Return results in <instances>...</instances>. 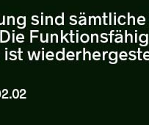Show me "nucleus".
Returning <instances> with one entry per match:
<instances>
[{
  "mask_svg": "<svg viewBox=\"0 0 149 125\" xmlns=\"http://www.w3.org/2000/svg\"><path fill=\"white\" fill-rule=\"evenodd\" d=\"M0 42L1 43H6L10 40V33L8 31L1 30L0 31Z\"/></svg>",
  "mask_w": 149,
  "mask_h": 125,
  "instance_id": "obj_1",
  "label": "nucleus"
},
{
  "mask_svg": "<svg viewBox=\"0 0 149 125\" xmlns=\"http://www.w3.org/2000/svg\"><path fill=\"white\" fill-rule=\"evenodd\" d=\"M57 59L59 60H65V48L63 49V52H57Z\"/></svg>",
  "mask_w": 149,
  "mask_h": 125,
  "instance_id": "obj_2",
  "label": "nucleus"
},
{
  "mask_svg": "<svg viewBox=\"0 0 149 125\" xmlns=\"http://www.w3.org/2000/svg\"><path fill=\"white\" fill-rule=\"evenodd\" d=\"M148 34H141L139 36V40H140V42H142V43L148 41Z\"/></svg>",
  "mask_w": 149,
  "mask_h": 125,
  "instance_id": "obj_3",
  "label": "nucleus"
},
{
  "mask_svg": "<svg viewBox=\"0 0 149 125\" xmlns=\"http://www.w3.org/2000/svg\"><path fill=\"white\" fill-rule=\"evenodd\" d=\"M63 16H64V14L63 13L62 16H57L56 18V24L57 25H63L64 24V19H63Z\"/></svg>",
  "mask_w": 149,
  "mask_h": 125,
  "instance_id": "obj_4",
  "label": "nucleus"
},
{
  "mask_svg": "<svg viewBox=\"0 0 149 125\" xmlns=\"http://www.w3.org/2000/svg\"><path fill=\"white\" fill-rule=\"evenodd\" d=\"M80 40L82 43H87L89 41V36L88 34H82L80 36Z\"/></svg>",
  "mask_w": 149,
  "mask_h": 125,
  "instance_id": "obj_5",
  "label": "nucleus"
},
{
  "mask_svg": "<svg viewBox=\"0 0 149 125\" xmlns=\"http://www.w3.org/2000/svg\"><path fill=\"white\" fill-rule=\"evenodd\" d=\"M109 57L110 60H115V59L118 58V52H111L109 54Z\"/></svg>",
  "mask_w": 149,
  "mask_h": 125,
  "instance_id": "obj_6",
  "label": "nucleus"
},
{
  "mask_svg": "<svg viewBox=\"0 0 149 125\" xmlns=\"http://www.w3.org/2000/svg\"><path fill=\"white\" fill-rule=\"evenodd\" d=\"M18 24L19 25H23L24 23L26 22V17H23V16H20V17L18 18L17 19Z\"/></svg>",
  "mask_w": 149,
  "mask_h": 125,
  "instance_id": "obj_7",
  "label": "nucleus"
},
{
  "mask_svg": "<svg viewBox=\"0 0 149 125\" xmlns=\"http://www.w3.org/2000/svg\"><path fill=\"white\" fill-rule=\"evenodd\" d=\"M118 23L121 25L126 24V17L124 15H120V17L118 18Z\"/></svg>",
  "mask_w": 149,
  "mask_h": 125,
  "instance_id": "obj_8",
  "label": "nucleus"
},
{
  "mask_svg": "<svg viewBox=\"0 0 149 125\" xmlns=\"http://www.w3.org/2000/svg\"><path fill=\"white\" fill-rule=\"evenodd\" d=\"M19 96V91L18 89H14L13 91V96L15 99H17Z\"/></svg>",
  "mask_w": 149,
  "mask_h": 125,
  "instance_id": "obj_9",
  "label": "nucleus"
},
{
  "mask_svg": "<svg viewBox=\"0 0 149 125\" xmlns=\"http://www.w3.org/2000/svg\"><path fill=\"white\" fill-rule=\"evenodd\" d=\"M17 52H15V51H11L10 53V54L11 57L10 58V60H16V58H17V57H16V55H15V53H16Z\"/></svg>",
  "mask_w": 149,
  "mask_h": 125,
  "instance_id": "obj_10",
  "label": "nucleus"
},
{
  "mask_svg": "<svg viewBox=\"0 0 149 125\" xmlns=\"http://www.w3.org/2000/svg\"><path fill=\"white\" fill-rule=\"evenodd\" d=\"M145 18L143 16H140L138 19V23L140 25H144L145 24Z\"/></svg>",
  "mask_w": 149,
  "mask_h": 125,
  "instance_id": "obj_11",
  "label": "nucleus"
},
{
  "mask_svg": "<svg viewBox=\"0 0 149 125\" xmlns=\"http://www.w3.org/2000/svg\"><path fill=\"white\" fill-rule=\"evenodd\" d=\"M54 37H55V42L58 43V36L57 34H52L51 35V43H53V40H54Z\"/></svg>",
  "mask_w": 149,
  "mask_h": 125,
  "instance_id": "obj_12",
  "label": "nucleus"
},
{
  "mask_svg": "<svg viewBox=\"0 0 149 125\" xmlns=\"http://www.w3.org/2000/svg\"><path fill=\"white\" fill-rule=\"evenodd\" d=\"M133 19V24L135 25V19H134V16H132V17H130V15H129V13L128 14V24L130 25V19Z\"/></svg>",
  "mask_w": 149,
  "mask_h": 125,
  "instance_id": "obj_13",
  "label": "nucleus"
},
{
  "mask_svg": "<svg viewBox=\"0 0 149 125\" xmlns=\"http://www.w3.org/2000/svg\"><path fill=\"white\" fill-rule=\"evenodd\" d=\"M80 19H81V20L79 22V24L80 25H85V24H86V18L80 17Z\"/></svg>",
  "mask_w": 149,
  "mask_h": 125,
  "instance_id": "obj_14",
  "label": "nucleus"
},
{
  "mask_svg": "<svg viewBox=\"0 0 149 125\" xmlns=\"http://www.w3.org/2000/svg\"><path fill=\"white\" fill-rule=\"evenodd\" d=\"M64 39L65 40V41L67 42V43H68V42H69L68 41V39H67V37H65V36H63V31L61 30V43L63 41V40H64Z\"/></svg>",
  "mask_w": 149,
  "mask_h": 125,
  "instance_id": "obj_15",
  "label": "nucleus"
},
{
  "mask_svg": "<svg viewBox=\"0 0 149 125\" xmlns=\"http://www.w3.org/2000/svg\"><path fill=\"white\" fill-rule=\"evenodd\" d=\"M143 57H144L145 60H149V52H146L143 54Z\"/></svg>",
  "mask_w": 149,
  "mask_h": 125,
  "instance_id": "obj_16",
  "label": "nucleus"
},
{
  "mask_svg": "<svg viewBox=\"0 0 149 125\" xmlns=\"http://www.w3.org/2000/svg\"><path fill=\"white\" fill-rule=\"evenodd\" d=\"M123 41V36H120V37H118L117 38L115 39V42L116 43H122Z\"/></svg>",
  "mask_w": 149,
  "mask_h": 125,
  "instance_id": "obj_17",
  "label": "nucleus"
},
{
  "mask_svg": "<svg viewBox=\"0 0 149 125\" xmlns=\"http://www.w3.org/2000/svg\"><path fill=\"white\" fill-rule=\"evenodd\" d=\"M30 34H31V36H30V43H32V38H37L38 37V36L37 35H36V36H34V35H33V33H32V30L30 31Z\"/></svg>",
  "mask_w": 149,
  "mask_h": 125,
  "instance_id": "obj_18",
  "label": "nucleus"
},
{
  "mask_svg": "<svg viewBox=\"0 0 149 125\" xmlns=\"http://www.w3.org/2000/svg\"><path fill=\"white\" fill-rule=\"evenodd\" d=\"M98 20V24L101 25L102 24V19H101V17L100 16H97L96 18H95V25L96 24V21Z\"/></svg>",
  "mask_w": 149,
  "mask_h": 125,
  "instance_id": "obj_19",
  "label": "nucleus"
},
{
  "mask_svg": "<svg viewBox=\"0 0 149 125\" xmlns=\"http://www.w3.org/2000/svg\"><path fill=\"white\" fill-rule=\"evenodd\" d=\"M129 54H130V57H132V58H129V60H134L136 59V55H134V54H132V52L131 51L130 52H129Z\"/></svg>",
  "mask_w": 149,
  "mask_h": 125,
  "instance_id": "obj_20",
  "label": "nucleus"
},
{
  "mask_svg": "<svg viewBox=\"0 0 149 125\" xmlns=\"http://www.w3.org/2000/svg\"><path fill=\"white\" fill-rule=\"evenodd\" d=\"M8 94V90H7V89L3 90V95H2V98H3V99H5V97L6 96V95Z\"/></svg>",
  "mask_w": 149,
  "mask_h": 125,
  "instance_id": "obj_21",
  "label": "nucleus"
},
{
  "mask_svg": "<svg viewBox=\"0 0 149 125\" xmlns=\"http://www.w3.org/2000/svg\"><path fill=\"white\" fill-rule=\"evenodd\" d=\"M93 57H101V54L98 52H95L93 54Z\"/></svg>",
  "mask_w": 149,
  "mask_h": 125,
  "instance_id": "obj_22",
  "label": "nucleus"
},
{
  "mask_svg": "<svg viewBox=\"0 0 149 125\" xmlns=\"http://www.w3.org/2000/svg\"><path fill=\"white\" fill-rule=\"evenodd\" d=\"M114 33H115V30L110 31V33H109V36H110V42H112V36H113Z\"/></svg>",
  "mask_w": 149,
  "mask_h": 125,
  "instance_id": "obj_23",
  "label": "nucleus"
},
{
  "mask_svg": "<svg viewBox=\"0 0 149 125\" xmlns=\"http://www.w3.org/2000/svg\"><path fill=\"white\" fill-rule=\"evenodd\" d=\"M74 16H71V18H70V19H71V21H73V22H74V23H73L71 25H75V24H77V20H75V19H73V18H74Z\"/></svg>",
  "mask_w": 149,
  "mask_h": 125,
  "instance_id": "obj_24",
  "label": "nucleus"
},
{
  "mask_svg": "<svg viewBox=\"0 0 149 125\" xmlns=\"http://www.w3.org/2000/svg\"><path fill=\"white\" fill-rule=\"evenodd\" d=\"M46 56V57H49V56H53V57H54V53L52 52H48Z\"/></svg>",
  "mask_w": 149,
  "mask_h": 125,
  "instance_id": "obj_25",
  "label": "nucleus"
},
{
  "mask_svg": "<svg viewBox=\"0 0 149 125\" xmlns=\"http://www.w3.org/2000/svg\"><path fill=\"white\" fill-rule=\"evenodd\" d=\"M25 27H26V22L24 23L23 25H19V26H18V28H19V29H24V28Z\"/></svg>",
  "mask_w": 149,
  "mask_h": 125,
  "instance_id": "obj_26",
  "label": "nucleus"
},
{
  "mask_svg": "<svg viewBox=\"0 0 149 125\" xmlns=\"http://www.w3.org/2000/svg\"><path fill=\"white\" fill-rule=\"evenodd\" d=\"M74 33H73V30H71V43H74Z\"/></svg>",
  "mask_w": 149,
  "mask_h": 125,
  "instance_id": "obj_27",
  "label": "nucleus"
},
{
  "mask_svg": "<svg viewBox=\"0 0 149 125\" xmlns=\"http://www.w3.org/2000/svg\"><path fill=\"white\" fill-rule=\"evenodd\" d=\"M25 94H26V90L22 89V91H21V96H20V98H22V96H23V95H24Z\"/></svg>",
  "mask_w": 149,
  "mask_h": 125,
  "instance_id": "obj_28",
  "label": "nucleus"
},
{
  "mask_svg": "<svg viewBox=\"0 0 149 125\" xmlns=\"http://www.w3.org/2000/svg\"><path fill=\"white\" fill-rule=\"evenodd\" d=\"M16 38H22L24 39V36L23 34H18V36H16Z\"/></svg>",
  "mask_w": 149,
  "mask_h": 125,
  "instance_id": "obj_29",
  "label": "nucleus"
},
{
  "mask_svg": "<svg viewBox=\"0 0 149 125\" xmlns=\"http://www.w3.org/2000/svg\"><path fill=\"white\" fill-rule=\"evenodd\" d=\"M141 53H142V52L140 51V50L139 49L138 51H137V54H138V60H142V58L140 57V54H141Z\"/></svg>",
  "mask_w": 149,
  "mask_h": 125,
  "instance_id": "obj_30",
  "label": "nucleus"
},
{
  "mask_svg": "<svg viewBox=\"0 0 149 125\" xmlns=\"http://www.w3.org/2000/svg\"><path fill=\"white\" fill-rule=\"evenodd\" d=\"M120 56H123V57H127V53L126 52H121L120 54Z\"/></svg>",
  "mask_w": 149,
  "mask_h": 125,
  "instance_id": "obj_31",
  "label": "nucleus"
},
{
  "mask_svg": "<svg viewBox=\"0 0 149 125\" xmlns=\"http://www.w3.org/2000/svg\"><path fill=\"white\" fill-rule=\"evenodd\" d=\"M107 18L106 17V15H104V24L105 25H107Z\"/></svg>",
  "mask_w": 149,
  "mask_h": 125,
  "instance_id": "obj_32",
  "label": "nucleus"
},
{
  "mask_svg": "<svg viewBox=\"0 0 149 125\" xmlns=\"http://www.w3.org/2000/svg\"><path fill=\"white\" fill-rule=\"evenodd\" d=\"M67 56H71V57H74V53L73 52H68Z\"/></svg>",
  "mask_w": 149,
  "mask_h": 125,
  "instance_id": "obj_33",
  "label": "nucleus"
},
{
  "mask_svg": "<svg viewBox=\"0 0 149 125\" xmlns=\"http://www.w3.org/2000/svg\"><path fill=\"white\" fill-rule=\"evenodd\" d=\"M22 53V52L21 51V48H19V58L20 60H22V57H21V54Z\"/></svg>",
  "mask_w": 149,
  "mask_h": 125,
  "instance_id": "obj_34",
  "label": "nucleus"
},
{
  "mask_svg": "<svg viewBox=\"0 0 149 125\" xmlns=\"http://www.w3.org/2000/svg\"><path fill=\"white\" fill-rule=\"evenodd\" d=\"M38 23H39L38 20V19H36V20H34V22H32V24H33V25H37V24H38Z\"/></svg>",
  "mask_w": 149,
  "mask_h": 125,
  "instance_id": "obj_35",
  "label": "nucleus"
},
{
  "mask_svg": "<svg viewBox=\"0 0 149 125\" xmlns=\"http://www.w3.org/2000/svg\"><path fill=\"white\" fill-rule=\"evenodd\" d=\"M5 23V16H3V19H2V21L0 22V25H4Z\"/></svg>",
  "mask_w": 149,
  "mask_h": 125,
  "instance_id": "obj_36",
  "label": "nucleus"
},
{
  "mask_svg": "<svg viewBox=\"0 0 149 125\" xmlns=\"http://www.w3.org/2000/svg\"><path fill=\"white\" fill-rule=\"evenodd\" d=\"M117 62H118V58H116L115 59V60H112V61H110L109 62V64H117Z\"/></svg>",
  "mask_w": 149,
  "mask_h": 125,
  "instance_id": "obj_37",
  "label": "nucleus"
},
{
  "mask_svg": "<svg viewBox=\"0 0 149 125\" xmlns=\"http://www.w3.org/2000/svg\"><path fill=\"white\" fill-rule=\"evenodd\" d=\"M5 60H8V48H5Z\"/></svg>",
  "mask_w": 149,
  "mask_h": 125,
  "instance_id": "obj_38",
  "label": "nucleus"
},
{
  "mask_svg": "<svg viewBox=\"0 0 149 125\" xmlns=\"http://www.w3.org/2000/svg\"><path fill=\"white\" fill-rule=\"evenodd\" d=\"M49 41V34L48 33H46V39H45L44 41V43H46V42Z\"/></svg>",
  "mask_w": 149,
  "mask_h": 125,
  "instance_id": "obj_39",
  "label": "nucleus"
},
{
  "mask_svg": "<svg viewBox=\"0 0 149 125\" xmlns=\"http://www.w3.org/2000/svg\"><path fill=\"white\" fill-rule=\"evenodd\" d=\"M148 41H146V43H140V46H147V45H148Z\"/></svg>",
  "mask_w": 149,
  "mask_h": 125,
  "instance_id": "obj_40",
  "label": "nucleus"
},
{
  "mask_svg": "<svg viewBox=\"0 0 149 125\" xmlns=\"http://www.w3.org/2000/svg\"><path fill=\"white\" fill-rule=\"evenodd\" d=\"M24 40V39H22V38H16V41H17L18 42H19V43H23Z\"/></svg>",
  "mask_w": 149,
  "mask_h": 125,
  "instance_id": "obj_41",
  "label": "nucleus"
},
{
  "mask_svg": "<svg viewBox=\"0 0 149 125\" xmlns=\"http://www.w3.org/2000/svg\"><path fill=\"white\" fill-rule=\"evenodd\" d=\"M125 35H126V36H125V42H127V31L125 30Z\"/></svg>",
  "mask_w": 149,
  "mask_h": 125,
  "instance_id": "obj_42",
  "label": "nucleus"
},
{
  "mask_svg": "<svg viewBox=\"0 0 149 125\" xmlns=\"http://www.w3.org/2000/svg\"><path fill=\"white\" fill-rule=\"evenodd\" d=\"M43 50H44V49H42V60H44V51H43Z\"/></svg>",
  "mask_w": 149,
  "mask_h": 125,
  "instance_id": "obj_43",
  "label": "nucleus"
},
{
  "mask_svg": "<svg viewBox=\"0 0 149 125\" xmlns=\"http://www.w3.org/2000/svg\"><path fill=\"white\" fill-rule=\"evenodd\" d=\"M46 58H47L49 60H52L53 58H54V57H53V56H49V57H46Z\"/></svg>",
  "mask_w": 149,
  "mask_h": 125,
  "instance_id": "obj_44",
  "label": "nucleus"
},
{
  "mask_svg": "<svg viewBox=\"0 0 149 125\" xmlns=\"http://www.w3.org/2000/svg\"><path fill=\"white\" fill-rule=\"evenodd\" d=\"M109 24H112V14H109Z\"/></svg>",
  "mask_w": 149,
  "mask_h": 125,
  "instance_id": "obj_45",
  "label": "nucleus"
},
{
  "mask_svg": "<svg viewBox=\"0 0 149 125\" xmlns=\"http://www.w3.org/2000/svg\"><path fill=\"white\" fill-rule=\"evenodd\" d=\"M67 58L69 60H73L74 59V57H71V56H67Z\"/></svg>",
  "mask_w": 149,
  "mask_h": 125,
  "instance_id": "obj_46",
  "label": "nucleus"
},
{
  "mask_svg": "<svg viewBox=\"0 0 149 125\" xmlns=\"http://www.w3.org/2000/svg\"><path fill=\"white\" fill-rule=\"evenodd\" d=\"M107 53V52H103V60H105V55H106V54Z\"/></svg>",
  "mask_w": 149,
  "mask_h": 125,
  "instance_id": "obj_47",
  "label": "nucleus"
},
{
  "mask_svg": "<svg viewBox=\"0 0 149 125\" xmlns=\"http://www.w3.org/2000/svg\"><path fill=\"white\" fill-rule=\"evenodd\" d=\"M79 41V30H77V42Z\"/></svg>",
  "mask_w": 149,
  "mask_h": 125,
  "instance_id": "obj_48",
  "label": "nucleus"
},
{
  "mask_svg": "<svg viewBox=\"0 0 149 125\" xmlns=\"http://www.w3.org/2000/svg\"><path fill=\"white\" fill-rule=\"evenodd\" d=\"M80 53H81V51L77 52V60H79V54Z\"/></svg>",
  "mask_w": 149,
  "mask_h": 125,
  "instance_id": "obj_49",
  "label": "nucleus"
},
{
  "mask_svg": "<svg viewBox=\"0 0 149 125\" xmlns=\"http://www.w3.org/2000/svg\"><path fill=\"white\" fill-rule=\"evenodd\" d=\"M94 36H95V38H96V43H98V34H94Z\"/></svg>",
  "mask_w": 149,
  "mask_h": 125,
  "instance_id": "obj_50",
  "label": "nucleus"
},
{
  "mask_svg": "<svg viewBox=\"0 0 149 125\" xmlns=\"http://www.w3.org/2000/svg\"><path fill=\"white\" fill-rule=\"evenodd\" d=\"M137 41V30H135V42Z\"/></svg>",
  "mask_w": 149,
  "mask_h": 125,
  "instance_id": "obj_51",
  "label": "nucleus"
},
{
  "mask_svg": "<svg viewBox=\"0 0 149 125\" xmlns=\"http://www.w3.org/2000/svg\"><path fill=\"white\" fill-rule=\"evenodd\" d=\"M120 58L122 60H126V57H123V56H120Z\"/></svg>",
  "mask_w": 149,
  "mask_h": 125,
  "instance_id": "obj_52",
  "label": "nucleus"
},
{
  "mask_svg": "<svg viewBox=\"0 0 149 125\" xmlns=\"http://www.w3.org/2000/svg\"><path fill=\"white\" fill-rule=\"evenodd\" d=\"M35 53H36V52H33V53H32V56H31V57H30V59H29V60H32V58H33V57H34V56H35Z\"/></svg>",
  "mask_w": 149,
  "mask_h": 125,
  "instance_id": "obj_53",
  "label": "nucleus"
},
{
  "mask_svg": "<svg viewBox=\"0 0 149 125\" xmlns=\"http://www.w3.org/2000/svg\"><path fill=\"white\" fill-rule=\"evenodd\" d=\"M93 57L94 60H100V57Z\"/></svg>",
  "mask_w": 149,
  "mask_h": 125,
  "instance_id": "obj_54",
  "label": "nucleus"
},
{
  "mask_svg": "<svg viewBox=\"0 0 149 125\" xmlns=\"http://www.w3.org/2000/svg\"><path fill=\"white\" fill-rule=\"evenodd\" d=\"M93 38H94V34H91V42H93Z\"/></svg>",
  "mask_w": 149,
  "mask_h": 125,
  "instance_id": "obj_55",
  "label": "nucleus"
},
{
  "mask_svg": "<svg viewBox=\"0 0 149 125\" xmlns=\"http://www.w3.org/2000/svg\"><path fill=\"white\" fill-rule=\"evenodd\" d=\"M14 32H15V31L13 30V43L14 42V37H15V34H14Z\"/></svg>",
  "mask_w": 149,
  "mask_h": 125,
  "instance_id": "obj_56",
  "label": "nucleus"
},
{
  "mask_svg": "<svg viewBox=\"0 0 149 125\" xmlns=\"http://www.w3.org/2000/svg\"><path fill=\"white\" fill-rule=\"evenodd\" d=\"M38 18V15H36V16H32V20H36Z\"/></svg>",
  "mask_w": 149,
  "mask_h": 125,
  "instance_id": "obj_57",
  "label": "nucleus"
},
{
  "mask_svg": "<svg viewBox=\"0 0 149 125\" xmlns=\"http://www.w3.org/2000/svg\"><path fill=\"white\" fill-rule=\"evenodd\" d=\"M114 24H116V16H114Z\"/></svg>",
  "mask_w": 149,
  "mask_h": 125,
  "instance_id": "obj_58",
  "label": "nucleus"
},
{
  "mask_svg": "<svg viewBox=\"0 0 149 125\" xmlns=\"http://www.w3.org/2000/svg\"><path fill=\"white\" fill-rule=\"evenodd\" d=\"M41 24H43V13H42V16H41Z\"/></svg>",
  "mask_w": 149,
  "mask_h": 125,
  "instance_id": "obj_59",
  "label": "nucleus"
},
{
  "mask_svg": "<svg viewBox=\"0 0 149 125\" xmlns=\"http://www.w3.org/2000/svg\"><path fill=\"white\" fill-rule=\"evenodd\" d=\"M40 41L43 42V33L40 34Z\"/></svg>",
  "mask_w": 149,
  "mask_h": 125,
  "instance_id": "obj_60",
  "label": "nucleus"
},
{
  "mask_svg": "<svg viewBox=\"0 0 149 125\" xmlns=\"http://www.w3.org/2000/svg\"><path fill=\"white\" fill-rule=\"evenodd\" d=\"M130 35V38H131V43L133 42V38H132V34H129Z\"/></svg>",
  "mask_w": 149,
  "mask_h": 125,
  "instance_id": "obj_61",
  "label": "nucleus"
},
{
  "mask_svg": "<svg viewBox=\"0 0 149 125\" xmlns=\"http://www.w3.org/2000/svg\"><path fill=\"white\" fill-rule=\"evenodd\" d=\"M46 25H48V19H47V17H46Z\"/></svg>",
  "mask_w": 149,
  "mask_h": 125,
  "instance_id": "obj_62",
  "label": "nucleus"
},
{
  "mask_svg": "<svg viewBox=\"0 0 149 125\" xmlns=\"http://www.w3.org/2000/svg\"><path fill=\"white\" fill-rule=\"evenodd\" d=\"M122 36V35L121 34H118V35H116V36H117V37H120V36Z\"/></svg>",
  "mask_w": 149,
  "mask_h": 125,
  "instance_id": "obj_63",
  "label": "nucleus"
},
{
  "mask_svg": "<svg viewBox=\"0 0 149 125\" xmlns=\"http://www.w3.org/2000/svg\"><path fill=\"white\" fill-rule=\"evenodd\" d=\"M0 96H1V91H0Z\"/></svg>",
  "mask_w": 149,
  "mask_h": 125,
  "instance_id": "obj_64",
  "label": "nucleus"
}]
</instances>
